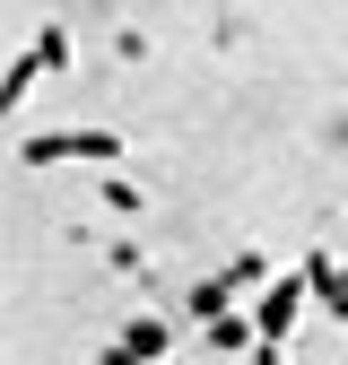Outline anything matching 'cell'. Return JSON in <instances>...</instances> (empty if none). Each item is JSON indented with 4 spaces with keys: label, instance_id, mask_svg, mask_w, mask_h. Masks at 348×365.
<instances>
[{
    "label": "cell",
    "instance_id": "obj_1",
    "mask_svg": "<svg viewBox=\"0 0 348 365\" xmlns=\"http://www.w3.org/2000/svg\"><path fill=\"white\" fill-rule=\"evenodd\" d=\"M70 157H87V165H113V157H122V140H113V130H44V140H18V165H26V174H44V165H70Z\"/></svg>",
    "mask_w": 348,
    "mask_h": 365
},
{
    "label": "cell",
    "instance_id": "obj_2",
    "mask_svg": "<svg viewBox=\"0 0 348 365\" xmlns=\"http://www.w3.org/2000/svg\"><path fill=\"white\" fill-rule=\"evenodd\" d=\"M304 296H314V269H287V279H270V287H261V304H252V322H261V339H279V348H287V331H296V313H304Z\"/></svg>",
    "mask_w": 348,
    "mask_h": 365
},
{
    "label": "cell",
    "instance_id": "obj_3",
    "mask_svg": "<svg viewBox=\"0 0 348 365\" xmlns=\"http://www.w3.org/2000/svg\"><path fill=\"white\" fill-rule=\"evenodd\" d=\"M122 348L140 356V365H165V348H174V331H165V313H140V322L122 331Z\"/></svg>",
    "mask_w": 348,
    "mask_h": 365
},
{
    "label": "cell",
    "instance_id": "obj_4",
    "mask_svg": "<svg viewBox=\"0 0 348 365\" xmlns=\"http://www.w3.org/2000/svg\"><path fill=\"white\" fill-rule=\"evenodd\" d=\"M209 348H261V322H252V313H218V322H209Z\"/></svg>",
    "mask_w": 348,
    "mask_h": 365
},
{
    "label": "cell",
    "instance_id": "obj_5",
    "mask_svg": "<svg viewBox=\"0 0 348 365\" xmlns=\"http://www.w3.org/2000/svg\"><path fill=\"white\" fill-rule=\"evenodd\" d=\"M227 304H235V279H200V287H192V313H200V322H218Z\"/></svg>",
    "mask_w": 348,
    "mask_h": 365
},
{
    "label": "cell",
    "instance_id": "obj_6",
    "mask_svg": "<svg viewBox=\"0 0 348 365\" xmlns=\"http://www.w3.org/2000/svg\"><path fill=\"white\" fill-rule=\"evenodd\" d=\"M35 78H44V53H18V61H9V87H0V96H9V113L26 105V87H35Z\"/></svg>",
    "mask_w": 348,
    "mask_h": 365
},
{
    "label": "cell",
    "instance_id": "obj_7",
    "mask_svg": "<svg viewBox=\"0 0 348 365\" xmlns=\"http://www.w3.org/2000/svg\"><path fill=\"white\" fill-rule=\"evenodd\" d=\"M35 53H44V70H61V61H70V35H61V26H44V35H35Z\"/></svg>",
    "mask_w": 348,
    "mask_h": 365
},
{
    "label": "cell",
    "instance_id": "obj_8",
    "mask_svg": "<svg viewBox=\"0 0 348 365\" xmlns=\"http://www.w3.org/2000/svg\"><path fill=\"white\" fill-rule=\"evenodd\" d=\"M227 279H235V296H244V287H261V279H270V261H261V252H244V261L227 269Z\"/></svg>",
    "mask_w": 348,
    "mask_h": 365
},
{
    "label": "cell",
    "instance_id": "obj_9",
    "mask_svg": "<svg viewBox=\"0 0 348 365\" xmlns=\"http://www.w3.org/2000/svg\"><path fill=\"white\" fill-rule=\"evenodd\" d=\"M96 365H140V356H130V348H105V356H96Z\"/></svg>",
    "mask_w": 348,
    "mask_h": 365
},
{
    "label": "cell",
    "instance_id": "obj_10",
    "mask_svg": "<svg viewBox=\"0 0 348 365\" xmlns=\"http://www.w3.org/2000/svg\"><path fill=\"white\" fill-rule=\"evenodd\" d=\"M165 365H183V356H165Z\"/></svg>",
    "mask_w": 348,
    "mask_h": 365
}]
</instances>
